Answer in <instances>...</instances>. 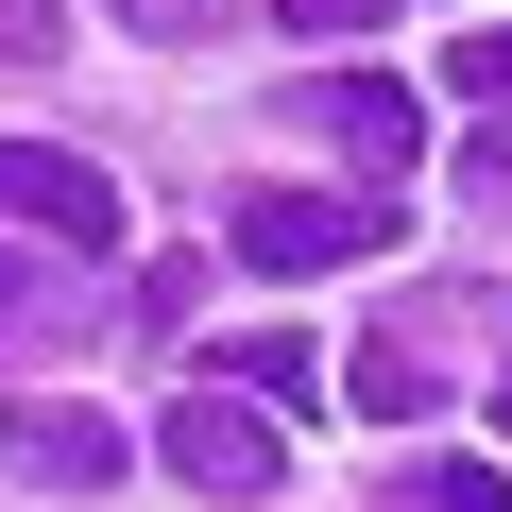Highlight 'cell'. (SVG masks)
Returning <instances> with one entry per match:
<instances>
[{
    "label": "cell",
    "instance_id": "6da1fadb",
    "mask_svg": "<svg viewBox=\"0 0 512 512\" xmlns=\"http://www.w3.org/2000/svg\"><path fill=\"white\" fill-rule=\"evenodd\" d=\"M256 274H359V256H393V205L376 188H239V222H222Z\"/></svg>",
    "mask_w": 512,
    "mask_h": 512
},
{
    "label": "cell",
    "instance_id": "7a4b0ae2",
    "mask_svg": "<svg viewBox=\"0 0 512 512\" xmlns=\"http://www.w3.org/2000/svg\"><path fill=\"white\" fill-rule=\"evenodd\" d=\"M154 461H171V478H188L205 512H256V495H274V478H291V444H274V427H256V393H222V376L154 410Z\"/></svg>",
    "mask_w": 512,
    "mask_h": 512
},
{
    "label": "cell",
    "instance_id": "3957f363",
    "mask_svg": "<svg viewBox=\"0 0 512 512\" xmlns=\"http://www.w3.org/2000/svg\"><path fill=\"white\" fill-rule=\"evenodd\" d=\"M0 239H52L86 274V256H120V188L86 154H52V137H0Z\"/></svg>",
    "mask_w": 512,
    "mask_h": 512
},
{
    "label": "cell",
    "instance_id": "277c9868",
    "mask_svg": "<svg viewBox=\"0 0 512 512\" xmlns=\"http://www.w3.org/2000/svg\"><path fill=\"white\" fill-rule=\"evenodd\" d=\"M120 410H69V393H18V410H0V478H18V495H120Z\"/></svg>",
    "mask_w": 512,
    "mask_h": 512
},
{
    "label": "cell",
    "instance_id": "5b68a950",
    "mask_svg": "<svg viewBox=\"0 0 512 512\" xmlns=\"http://www.w3.org/2000/svg\"><path fill=\"white\" fill-rule=\"evenodd\" d=\"M291 137H325V154H359V188H376V171H393V154L427 137V103H410L393 69H308V86H291Z\"/></svg>",
    "mask_w": 512,
    "mask_h": 512
},
{
    "label": "cell",
    "instance_id": "8992f818",
    "mask_svg": "<svg viewBox=\"0 0 512 512\" xmlns=\"http://www.w3.org/2000/svg\"><path fill=\"white\" fill-rule=\"evenodd\" d=\"M342 393H359L376 427H410V410H427V359H410V342H359V359H342Z\"/></svg>",
    "mask_w": 512,
    "mask_h": 512
},
{
    "label": "cell",
    "instance_id": "52a82bcc",
    "mask_svg": "<svg viewBox=\"0 0 512 512\" xmlns=\"http://www.w3.org/2000/svg\"><path fill=\"white\" fill-rule=\"evenodd\" d=\"M222 393H256V410H291V393H325V359H308V342H239V359H222Z\"/></svg>",
    "mask_w": 512,
    "mask_h": 512
},
{
    "label": "cell",
    "instance_id": "ba28073f",
    "mask_svg": "<svg viewBox=\"0 0 512 512\" xmlns=\"http://www.w3.org/2000/svg\"><path fill=\"white\" fill-rule=\"evenodd\" d=\"M444 86H461V103H512V18H478V35L444 52Z\"/></svg>",
    "mask_w": 512,
    "mask_h": 512
},
{
    "label": "cell",
    "instance_id": "9c48e42d",
    "mask_svg": "<svg viewBox=\"0 0 512 512\" xmlns=\"http://www.w3.org/2000/svg\"><path fill=\"white\" fill-rule=\"evenodd\" d=\"M461 205H478V222H512V120H478V154H461Z\"/></svg>",
    "mask_w": 512,
    "mask_h": 512
},
{
    "label": "cell",
    "instance_id": "30bf717a",
    "mask_svg": "<svg viewBox=\"0 0 512 512\" xmlns=\"http://www.w3.org/2000/svg\"><path fill=\"white\" fill-rule=\"evenodd\" d=\"M427 512H512V461H427Z\"/></svg>",
    "mask_w": 512,
    "mask_h": 512
},
{
    "label": "cell",
    "instance_id": "8fae6325",
    "mask_svg": "<svg viewBox=\"0 0 512 512\" xmlns=\"http://www.w3.org/2000/svg\"><path fill=\"white\" fill-rule=\"evenodd\" d=\"M52 18H69V0H0V69H18V52H52Z\"/></svg>",
    "mask_w": 512,
    "mask_h": 512
},
{
    "label": "cell",
    "instance_id": "7c38bea8",
    "mask_svg": "<svg viewBox=\"0 0 512 512\" xmlns=\"http://www.w3.org/2000/svg\"><path fill=\"white\" fill-rule=\"evenodd\" d=\"M274 18H291V35H359L376 0H274Z\"/></svg>",
    "mask_w": 512,
    "mask_h": 512
},
{
    "label": "cell",
    "instance_id": "4fadbf2b",
    "mask_svg": "<svg viewBox=\"0 0 512 512\" xmlns=\"http://www.w3.org/2000/svg\"><path fill=\"white\" fill-rule=\"evenodd\" d=\"M120 18H137V35H205V0H120Z\"/></svg>",
    "mask_w": 512,
    "mask_h": 512
},
{
    "label": "cell",
    "instance_id": "5bb4252c",
    "mask_svg": "<svg viewBox=\"0 0 512 512\" xmlns=\"http://www.w3.org/2000/svg\"><path fill=\"white\" fill-rule=\"evenodd\" d=\"M18 308H35V274H18V256H0V325H18Z\"/></svg>",
    "mask_w": 512,
    "mask_h": 512
},
{
    "label": "cell",
    "instance_id": "9a60e30c",
    "mask_svg": "<svg viewBox=\"0 0 512 512\" xmlns=\"http://www.w3.org/2000/svg\"><path fill=\"white\" fill-rule=\"evenodd\" d=\"M495 427H512V376H495Z\"/></svg>",
    "mask_w": 512,
    "mask_h": 512
}]
</instances>
